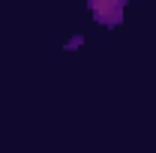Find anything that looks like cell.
I'll return each mask as SVG.
<instances>
[{
    "mask_svg": "<svg viewBox=\"0 0 156 153\" xmlns=\"http://www.w3.org/2000/svg\"><path fill=\"white\" fill-rule=\"evenodd\" d=\"M90 12L99 24L105 27H117L123 21V12H126V3L123 0H90Z\"/></svg>",
    "mask_w": 156,
    "mask_h": 153,
    "instance_id": "1",
    "label": "cell"
}]
</instances>
